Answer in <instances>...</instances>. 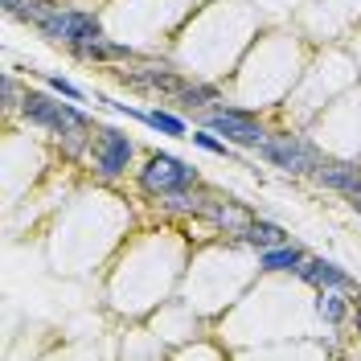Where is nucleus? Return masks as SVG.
Returning a JSON list of instances; mask_svg holds the SVG:
<instances>
[{"instance_id":"1","label":"nucleus","mask_w":361,"mask_h":361,"mask_svg":"<svg viewBox=\"0 0 361 361\" xmlns=\"http://www.w3.org/2000/svg\"><path fill=\"white\" fill-rule=\"evenodd\" d=\"M42 33L49 37V42L70 45L74 54L87 49V45H94V42H103V25H99V17H94V13H78V8H54V13L45 17Z\"/></svg>"},{"instance_id":"2","label":"nucleus","mask_w":361,"mask_h":361,"mask_svg":"<svg viewBox=\"0 0 361 361\" xmlns=\"http://www.w3.org/2000/svg\"><path fill=\"white\" fill-rule=\"evenodd\" d=\"M21 111H25V119H29V123L49 128L58 140H62V135H70V132H78V128H87V115L78 111V107L58 103V99H49V94H42V90H25Z\"/></svg>"},{"instance_id":"3","label":"nucleus","mask_w":361,"mask_h":361,"mask_svg":"<svg viewBox=\"0 0 361 361\" xmlns=\"http://www.w3.org/2000/svg\"><path fill=\"white\" fill-rule=\"evenodd\" d=\"M140 185L148 193H157V197H169V193H180V189H193L197 185V169L177 157H169V152H157L140 169Z\"/></svg>"},{"instance_id":"4","label":"nucleus","mask_w":361,"mask_h":361,"mask_svg":"<svg viewBox=\"0 0 361 361\" xmlns=\"http://www.w3.org/2000/svg\"><path fill=\"white\" fill-rule=\"evenodd\" d=\"M259 157L279 164L283 173H316L320 169V152L308 140H300V135H267L263 148H259Z\"/></svg>"},{"instance_id":"5","label":"nucleus","mask_w":361,"mask_h":361,"mask_svg":"<svg viewBox=\"0 0 361 361\" xmlns=\"http://www.w3.org/2000/svg\"><path fill=\"white\" fill-rule=\"evenodd\" d=\"M205 128H214L218 135H226L230 144H243V148H263V140L271 135L263 132V123H255L247 111H234V107H209Z\"/></svg>"},{"instance_id":"6","label":"nucleus","mask_w":361,"mask_h":361,"mask_svg":"<svg viewBox=\"0 0 361 361\" xmlns=\"http://www.w3.org/2000/svg\"><path fill=\"white\" fill-rule=\"evenodd\" d=\"M132 152H135V144L128 140L123 132H115V128H103V132H94V173L99 177H119L128 164H132Z\"/></svg>"},{"instance_id":"7","label":"nucleus","mask_w":361,"mask_h":361,"mask_svg":"<svg viewBox=\"0 0 361 361\" xmlns=\"http://www.w3.org/2000/svg\"><path fill=\"white\" fill-rule=\"evenodd\" d=\"M205 218L218 226V230H226V234H247L250 230V209L243 202H234V197H209V205H205Z\"/></svg>"},{"instance_id":"8","label":"nucleus","mask_w":361,"mask_h":361,"mask_svg":"<svg viewBox=\"0 0 361 361\" xmlns=\"http://www.w3.org/2000/svg\"><path fill=\"white\" fill-rule=\"evenodd\" d=\"M316 180H320L324 189H337V193H345V197L361 193V169H357V164H345V160L320 164V169H316Z\"/></svg>"},{"instance_id":"9","label":"nucleus","mask_w":361,"mask_h":361,"mask_svg":"<svg viewBox=\"0 0 361 361\" xmlns=\"http://www.w3.org/2000/svg\"><path fill=\"white\" fill-rule=\"evenodd\" d=\"M304 283H312L316 292L320 288H349V275L337 267V263H329V259H304V267L295 271Z\"/></svg>"},{"instance_id":"10","label":"nucleus","mask_w":361,"mask_h":361,"mask_svg":"<svg viewBox=\"0 0 361 361\" xmlns=\"http://www.w3.org/2000/svg\"><path fill=\"white\" fill-rule=\"evenodd\" d=\"M304 250L292 247V243H283V247H271V250H259V267L263 271H300L304 267Z\"/></svg>"},{"instance_id":"11","label":"nucleus","mask_w":361,"mask_h":361,"mask_svg":"<svg viewBox=\"0 0 361 361\" xmlns=\"http://www.w3.org/2000/svg\"><path fill=\"white\" fill-rule=\"evenodd\" d=\"M250 247H259V250H271V247H283L288 243V230L283 226H275V222H250V230L243 234Z\"/></svg>"},{"instance_id":"12","label":"nucleus","mask_w":361,"mask_h":361,"mask_svg":"<svg viewBox=\"0 0 361 361\" xmlns=\"http://www.w3.org/2000/svg\"><path fill=\"white\" fill-rule=\"evenodd\" d=\"M316 312H320V320H329V324H341L345 312H349L341 288H320V295H316Z\"/></svg>"},{"instance_id":"13","label":"nucleus","mask_w":361,"mask_h":361,"mask_svg":"<svg viewBox=\"0 0 361 361\" xmlns=\"http://www.w3.org/2000/svg\"><path fill=\"white\" fill-rule=\"evenodd\" d=\"M54 8H58V4H49V0H17L13 17H21V21H29V25H37V29H42L45 17H49Z\"/></svg>"},{"instance_id":"14","label":"nucleus","mask_w":361,"mask_h":361,"mask_svg":"<svg viewBox=\"0 0 361 361\" xmlns=\"http://www.w3.org/2000/svg\"><path fill=\"white\" fill-rule=\"evenodd\" d=\"M144 123L148 128H157V132L164 135H185V119H177V115H169V111H144Z\"/></svg>"},{"instance_id":"15","label":"nucleus","mask_w":361,"mask_h":361,"mask_svg":"<svg viewBox=\"0 0 361 361\" xmlns=\"http://www.w3.org/2000/svg\"><path fill=\"white\" fill-rule=\"evenodd\" d=\"M193 144L205 148V152H214V157H230V140H218L214 128H209V132H193Z\"/></svg>"},{"instance_id":"16","label":"nucleus","mask_w":361,"mask_h":361,"mask_svg":"<svg viewBox=\"0 0 361 361\" xmlns=\"http://www.w3.org/2000/svg\"><path fill=\"white\" fill-rule=\"evenodd\" d=\"M177 99H185L189 107H205V103H214V99H218V90H214V87H189V82H185V90H180Z\"/></svg>"},{"instance_id":"17","label":"nucleus","mask_w":361,"mask_h":361,"mask_svg":"<svg viewBox=\"0 0 361 361\" xmlns=\"http://www.w3.org/2000/svg\"><path fill=\"white\" fill-rule=\"evenodd\" d=\"M45 87L58 90V94H62V99H70V103H78V99H82V90L74 87V82H66V78H58V74H49V78H45Z\"/></svg>"},{"instance_id":"18","label":"nucleus","mask_w":361,"mask_h":361,"mask_svg":"<svg viewBox=\"0 0 361 361\" xmlns=\"http://www.w3.org/2000/svg\"><path fill=\"white\" fill-rule=\"evenodd\" d=\"M13 99H17V82H13V78H4V103L13 107Z\"/></svg>"},{"instance_id":"19","label":"nucleus","mask_w":361,"mask_h":361,"mask_svg":"<svg viewBox=\"0 0 361 361\" xmlns=\"http://www.w3.org/2000/svg\"><path fill=\"white\" fill-rule=\"evenodd\" d=\"M349 202H353V209H357V214H361V193H353V197H349Z\"/></svg>"},{"instance_id":"20","label":"nucleus","mask_w":361,"mask_h":361,"mask_svg":"<svg viewBox=\"0 0 361 361\" xmlns=\"http://www.w3.org/2000/svg\"><path fill=\"white\" fill-rule=\"evenodd\" d=\"M357 333H361V304H357Z\"/></svg>"}]
</instances>
